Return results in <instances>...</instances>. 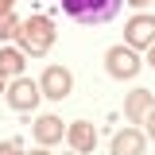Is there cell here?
<instances>
[{
  "label": "cell",
  "instance_id": "277c9868",
  "mask_svg": "<svg viewBox=\"0 0 155 155\" xmlns=\"http://www.w3.org/2000/svg\"><path fill=\"white\" fill-rule=\"evenodd\" d=\"M105 62H109V74L113 78H136L140 74V58H136L132 47H113L105 54Z\"/></svg>",
  "mask_w": 155,
  "mask_h": 155
},
{
  "label": "cell",
  "instance_id": "8992f818",
  "mask_svg": "<svg viewBox=\"0 0 155 155\" xmlns=\"http://www.w3.org/2000/svg\"><path fill=\"white\" fill-rule=\"evenodd\" d=\"M151 43H155V16H132L128 47H151Z\"/></svg>",
  "mask_w": 155,
  "mask_h": 155
},
{
  "label": "cell",
  "instance_id": "5bb4252c",
  "mask_svg": "<svg viewBox=\"0 0 155 155\" xmlns=\"http://www.w3.org/2000/svg\"><path fill=\"white\" fill-rule=\"evenodd\" d=\"M147 66H155V43L147 47Z\"/></svg>",
  "mask_w": 155,
  "mask_h": 155
},
{
  "label": "cell",
  "instance_id": "52a82bcc",
  "mask_svg": "<svg viewBox=\"0 0 155 155\" xmlns=\"http://www.w3.org/2000/svg\"><path fill=\"white\" fill-rule=\"evenodd\" d=\"M66 136H70V143H74V151H78V155L93 151V143H97V132H93V124H89V120H74Z\"/></svg>",
  "mask_w": 155,
  "mask_h": 155
},
{
  "label": "cell",
  "instance_id": "9a60e30c",
  "mask_svg": "<svg viewBox=\"0 0 155 155\" xmlns=\"http://www.w3.org/2000/svg\"><path fill=\"white\" fill-rule=\"evenodd\" d=\"M8 8H12V0H0V12H8Z\"/></svg>",
  "mask_w": 155,
  "mask_h": 155
},
{
  "label": "cell",
  "instance_id": "7c38bea8",
  "mask_svg": "<svg viewBox=\"0 0 155 155\" xmlns=\"http://www.w3.org/2000/svg\"><path fill=\"white\" fill-rule=\"evenodd\" d=\"M0 155H19V143H16V140H8V143H0Z\"/></svg>",
  "mask_w": 155,
  "mask_h": 155
},
{
  "label": "cell",
  "instance_id": "ba28073f",
  "mask_svg": "<svg viewBox=\"0 0 155 155\" xmlns=\"http://www.w3.org/2000/svg\"><path fill=\"white\" fill-rule=\"evenodd\" d=\"M113 155H143V136L136 128H124V132L113 136Z\"/></svg>",
  "mask_w": 155,
  "mask_h": 155
},
{
  "label": "cell",
  "instance_id": "2e32d148",
  "mask_svg": "<svg viewBox=\"0 0 155 155\" xmlns=\"http://www.w3.org/2000/svg\"><path fill=\"white\" fill-rule=\"evenodd\" d=\"M0 89H4V74H0Z\"/></svg>",
  "mask_w": 155,
  "mask_h": 155
},
{
  "label": "cell",
  "instance_id": "ac0fdd59",
  "mask_svg": "<svg viewBox=\"0 0 155 155\" xmlns=\"http://www.w3.org/2000/svg\"><path fill=\"white\" fill-rule=\"evenodd\" d=\"M35 155H47V151H35Z\"/></svg>",
  "mask_w": 155,
  "mask_h": 155
},
{
  "label": "cell",
  "instance_id": "5b68a950",
  "mask_svg": "<svg viewBox=\"0 0 155 155\" xmlns=\"http://www.w3.org/2000/svg\"><path fill=\"white\" fill-rule=\"evenodd\" d=\"M39 97H43V93H39V81H31V78H16L12 89H8V101H12V109H19V113L35 109Z\"/></svg>",
  "mask_w": 155,
  "mask_h": 155
},
{
  "label": "cell",
  "instance_id": "30bf717a",
  "mask_svg": "<svg viewBox=\"0 0 155 155\" xmlns=\"http://www.w3.org/2000/svg\"><path fill=\"white\" fill-rule=\"evenodd\" d=\"M35 140H39V143H54V140H62V120H58V116H39Z\"/></svg>",
  "mask_w": 155,
  "mask_h": 155
},
{
  "label": "cell",
  "instance_id": "4fadbf2b",
  "mask_svg": "<svg viewBox=\"0 0 155 155\" xmlns=\"http://www.w3.org/2000/svg\"><path fill=\"white\" fill-rule=\"evenodd\" d=\"M143 120H147V136H151V140H155V109H151V113H147V116H143Z\"/></svg>",
  "mask_w": 155,
  "mask_h": 155
},
{
  "label": "cell",
  "instance_id": "3957f363",
  "mask_svg": "<svg viewBox=\"0 0 155 155\" xmlns=\"http://www.w3.org/2000/svg\"><path fill=\"white\" fill-rule=\"evenodd\" d=\"M70 85H74L70 70H62V66H47V74H43V81H39V93L51 97V101H66V97H70Z\"/></svg>",
  "mask_w": 155,
  "mask_h": 155
},
{
  "label": "cell",
  "instance_id": "8fae6325",
  "mask_svg": "<svg viewBox=\"0 0 155 155\" xmlns=\"http://www.w3.org/2000/svg\"><path fill=\"white\" fill-rule=\"evenodd\" d=\"M19 66H23V54L19 51H0V74H19Z\"/></svg>",
  "mask_w": 155,
  "mask_h": 155
},
{
  "label": "cell",
  "instance_id": "e0dca14e",
  "mask_svg": "<svg viewBox=\"0 0 155 155\" xmlns=\"http://www.w3.org/2000/svg\"><path fill=\"white\" fill-rule=\"evenodd\" d=\"M132 4H147V0H132Z\"/></svg>",
  "mask_w": 155,
  "mask_h": 155
},
{
  "label": "cell",
  "instance_id": "7a4b0ae2",
  "mask_svg": "<svg viewBox=\"0 0 155 155\" xmlns=\"http://www.w3.org/2000/svg\"><path fill=\"white\" fill-rule=\"evenodd\" d=\"M19 43H23V51H31V54H43L51 43H54V27H51V19L47 16H31L19 23Z\"/></svg>",
  "mask_w": 155,
  "mask_h": 155
},
{
  "label": "cell",
  "instance_id": "9c48e42d",
  "mask_svg": "<svg viewBox=\"0 0 155 155\" xmlns=\"http://www.w3.org/2000/svg\"><path fill=\"white\" fill-rule=\"evenodd\" d=\"M151 109H155V97L147 93V89H136V93L128 97V105H124V113H128V120H132V124H140Z\"/></svg>",
  "mask_w": 155,
  "mask_h": 155
},
{
  "label": "cell",
  "instance_id": "6da1fadb",
  "mask_svg": "<svg viewBox=\"0 0 155 155\" xmlns=\"http://www.w3.org/2000/svg\"><path fill=\"white\" fill-rule=\"evenodd\" d=\"M124 0H62V12L78 23H109Z\"/></svg>",
  "mask_w": 155,
  "mask_h": 155
}]
</instances>
